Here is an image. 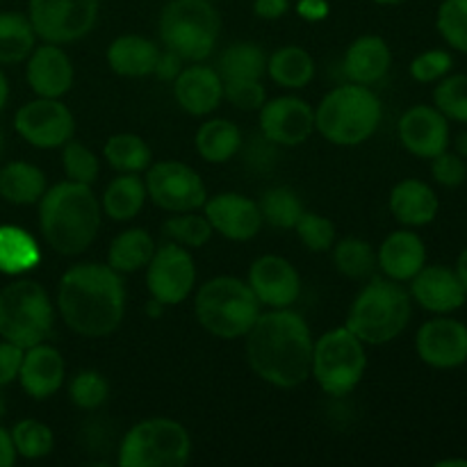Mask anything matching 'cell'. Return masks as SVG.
Returning <instances> with one entry per match:
<instances>
[{
  "label": "cell",
  "mask_w": 467,
  "mask_h": 467,
  "mask_svg": "<svg viewBox=\"0 0 467 467\" xmlns=\"http://www.w3.org/2000/svg\"><path fill=\"white\" fill-rule=\"evenodd\" d=\"M244 337L249 368L269 386L296 388L310 377L315 340L306 319L295 310L260 313Z\"/></svg>",
  "instance_id": "cell-1"
},
{
  "label": "cell",
  "mask_w": 467,
  "mask_h": 467,
  "mask_svg": "<svg viewBox=\"0 0 467 467\" xmlns=\"http://www.w3.org/2000/svg\"><path fill=\"white\" fill-rule=\"evenodd\" d=\"M57 308L64 324L85 337L117 331L126 315V287L109 265L82 263L64 272L57 285Z\"/></svg>",
  "instance_id": "cell-2"
},
{
  "label": "cell",
  "mask_w": 467,
  "mask_h": 467,
  "mask_svg": "<svg viewBox=\"0 0 467 467\" xmlns=\"http://www.w3.org/2000/svg\"><path fill=\"white\" fill-rule=\"evenodd\" d=\"M100 217L103 205L85 182H57L39 201L41 235L59 255L85 254L99 235Z\"/></svg>",
  "instance_id": "cell-3"
},
{
  "label": "cell",
  "mask_w": 467,
  "mask_h": 467,
  "mask_svg": "<svg viewBox=\"0 0 467 467\" xmlns=\"http://www.w3.org/2000/svg\"><path fill=\"white\" fill-rule=\"evenodd\" d=\"M413 315V299L401 283L372 278L351 304L345 327L363 345H388L406 331Z\"/></svg>",
  "instance_id": "cell-4"
},
{
  "label": "cell",
  "mask_w": 467,
  "mask_h": 467,
  "mask_svg": "<svg viewBox=\"0 0 467 467\" xmlns=\"http://www.w3.org/2000/svg\"><path fill=\"white\" fill-rule=\"evenodd\" d=\"M381 100L368 85L349 82L328 91L315 109V130L336 146H358L381 126Z\"/></svg>",
  "instance_id": "cell-5"
},
{
  "label": "cell",
  "mask_w": 467,
  "mask_h": 467,
  "mask_svg": "<svg viewBox=\"0 0 467 467\" xmlns=\"http://www.w3.org/2000/svg\"><path fill=\"white\" fill-rule=\"evenodd\" d=\"M194 313L210 336L235 340L244 337L254 327L260 315V301L255 299L246 281L235 276H217L199 287Z\"/></svg>",
  "instance_id": "cell-6"
},
{
  "label": "cell",
  "mask_w": 467,
  "mask_h": 467,
  "mask_svg": "<svg viewBox=\"0 0 467 467\" xmlns=\"http://www.w3.org/2000/svg\"><path fill=\"white\" fill-rule=\"evenodd\" d=\"M219 12L210 0H171L160 14V39L182 62H203L217 44Z\"/></svg>",
  "instance_id": "cell-7"
},
{
  "label": "cell",
  "mask_w": 467,
  "mask_h": 467,
  "mask_svg": "<svg viewBox=\"0 0 467 467\" xmlns=\"http://www.w3.org/2000/svg\"><path fill=\"white\" fill-rule=\"evenodd\" d=\"M55 324V310L44 285L30 278L0 290V337L27 349L46 342Z\"/></svg>",
  "instance_id": "cell-8"
},
{
  "label": "cell",
  "mask_w": 467,
  "mask_h": 467,
  "mask_svg": "<svg viewBox=\"0 0 467 467\" xmlns=\"http://www.w3.org/2000/svg\"><path fill=\"white\" fill-rule=\"evenodd\" d=\"M192 438L181 422L149 418L137 422L119 445L121 467H182L190 463Z\"/></svg>",
  "instance_id": "cell-9"
},
{
  "label": "cell",
  "mask_w": 467,
  "mask_h": 467,
  "mask_svg": "<svg viewBox=\"0 0 467 467\" xmlns=\"http://www.w3.org/2000/svg\"><path fill=\"white\" fill-rule=\"evenodd\" d=\"M368 368L365 345L347 327L331 328L313 347L310 377L331 397H345L356 390Z\"/></svg>",
  "instance_id": "cell-10"
},
{
  "label": "cell",
  "mask_w": 467,
  "mask_h": 467,
  "mask_svg": "<svg viewBox=\"0 0 467 467\" xmlns=\"http://www.w3.org/2000/svg\"><path fill=\"white\" fill-rule=\"evenodd\" d=\"M27 9L35 35L57 46L82 39L99 21V0H30Z\"/></svg>",
  "instance_id": "cell-11"
},
{
  "label": "cell",
  "mask_w": 467,
  "mask_h": 467,
  "mask_svg": "<svg viewBox=\"0 0 467 467\" xmlns=\"http://www.w3.org/2000/svg\"><path fill=\"white\" fill-rule=\"evenodd\" d=\"M144 182L149 199L167 213H190L203 208L208 201V190L199 171L176 160L153 164Z\"/></svg>",
  "instance_id": "cell-12"
},
{
  "label": "cell",
  "mask_w": 467,
  "mask_h": 467,
  "mask_svg": "<svg viewBox=\"0 0 467 467\" xmlns=\"http://www.w3.org/2000/svg\"><path fill=\"white\" fill-rule=\"evenodd\" d=\"M146 285L150 296L162 306H178L194 292L196 265L182 244H164L155 249L146 265Z\"/></svg>",
  "instance_id": "cell-13"
},
{
  "label": "cell",
  "mask_w": 467,
  "mask_h": 467,
  "mask_svg": "<svg viewBox=\"0 0 467 467\" xmlns=\"http://www.w3.org/2000/svg\"><path fill=\"white\" fill-rule=\"evenodd\" d=\"M14 128L30 146L59 149L73 137L76 121H73L71 109L59 99L36 96L35 100L18 108L16 117H14Z\"/></svg>",
  "instance_id": "cell-14"
},
{
  "label": "cell",
  "mask_w": 467,
  "mask_h": 467,
  "mask_svg": "<svg viewBox=\"0 0 467 467\" xmlns=\"http://www.w3.org/2000/svg\"><path fill=\"white\" fill-rule=\"evenodd\" d=\"M415 351L433 369H456L467 363V324L451 315H433L418 328Z\"/></svg>",
  "instance_id": "cell-15"
},
{
  "label": "cell",
  "mask_w": 467,
  "mask_h": 467,
  "mask_svg": "<svg viewBox=\"0 0 467 467\" xmlns=\"http://www.w3.org/2000/svg\"><path fill=\"white\" fill-rule=\"evenodd\" d=\"M401 146L410 155L431 160L451 146L450 119L436 105H413L397 123Z\"/></svg>",
  "instance_id": "cell-16"
},
{
  "label": "cell",
  "mask_w": 467,
  "mask_h": 467,
  "mask_svg": "<svg viewBox=\"0 0 467 467\" xmlns=\"http://www.w3.org/2000/svg\"><path fill=\"white\" fill-rule=\"evenodd\" d=\"M260 112V132L276 146H301L315 130V109L296 96L265 100Z\"/></svg>",
  "instance_id": "cell-17"
},
{
  "label": "cell",
  "mask_w": 467,
  "mask_h": 467,
  "mask_svg": "<svg viewBox=\"0 0 467 467\" xmlns=\"http://www.w3.org/2000/svg\"><path fill=\"white\" fill-rule=\"evenodd\" d=\"M203 214L208 217L214 233L233 242L254 240L265 223L260 205L237 192H222L205 201Z\"/></svg>",
  "instance_id": "cell-18"
},
{
  "label": "cell",
  "mask_w": 467,
  "mask_h": 467,
  "mask_svg": "<svg viewBox=\"0 0 467 467\" xmlns=\"http://www.w3.org/2000/svg\"><path fill=\"white\" fill-rule=\"evenodd\" d=\"M409 283L410 299L431 315H451L467 301L463 283L447 265H424Z\"/></svg>",
  "instance_id": "cell-19"
},
{
  "label": "cell",
  "mask_w": 467,
  "mask_h": 467,
  "mask_svg": "<svg viewBox=\"0 0 467 467\" xmlns=\"http://www.w3.org/2000/svg\"><path fill=\"white\" fill-rule=\"evenodd\" d=\"M249 287L260 306L290 308L301 295V276L290 260L281 255H260L249 269Z\"/></svg>",
  "instance_id": "cell-20"
},
{
  "label": "cell",
  "mask_w": 467,
  "mask_h": 467,
  "mask_svg": "<svg viewBox=\"0 0 467 467\" xmlns=\"http://www.w3.org/2000/svg\"><path fill=\"white\" fill-rule=\"evenodd\" d=\"M26 78L30 89L44 99H62L73 87V62L57 44L35 46L27 57Z\"/></svg>",
  "instance_id": "cell-21"
},
{
  "label": "cell",
  "mask_w": 467,
  "mask_h": 467,
  "mask_svg": "<svg viewBox=\"0 0 467 467\" xmlns=\"http://www.w3.org/2000/svg\"><path fill=\"white\" fill-rule=\"evenodd\" d=\"M173 96L187 114L208 117L222 105L223 80L217 68L192 62V67H182V71L173 80Z\"/></svg>",
  "instance_id": "cell-22"
},
{
  "label": "cell",
  "mask_w": 467,
  "mask_h": 467,
  "mask_svg": "<svg viewBox=\"0 0 467 467\" xmlns=\"http://www.w3.org/2000/svg\"><path fill=\"white\" fill-rule=\"evenodd\" d=\"M64 358L55 347L39 342L23 351L18 381L32 400H48L64 386Z\"/></svg>",
  "instance_id": "cell-23"
},
{
  "label": "cell",
  "mask_w": 467,
  "mask_h": 467,
  "mask_svg": "<svg viewBox=\"0 0 467 467\" xmlns=\"http://www.w3.org/2000/svg\"><path fill=\"white\" fill-rule=\"evenodd\" d=\"M388 208L404 228H422L436 222L441 199L429 182L420 178H404L392 187Z\"/></svg>",
  "instance_id": "cell-24"
},
{
  "label": "cell",
  "mask_w": 467,
  "mask_h": 467,
  "mask_svg": "<svg viewBox=\"0 0 467 467\" xmlns=\"http://www.w3.org/2000/svg\"><path fill=\"white\" fill-rule=\"evenodd\" d=\"M377 263L386 278L409 283L427 265V244L415 231H395L379 246Z\"/></svg>",
  "instance_id": "cell-25"
},
{
  "label": "cell",
  "mask_w": 467,
  "mask_h": 467,
  "mask_svg": "<svg viewBox=\"0 0 467 467\" xmlns=\"http://www.w3.org/2000/svg\"><path fill=\"white\" fill-rule=\"evenodd\" d=\"M392 67V50L388 41L379 35L358 36L354 44L347 48L342 59V71L347 80L358 82V85H377L388 76Z\"/></svg>",
  "instance_id": "cell-26"
},
{
  "label": "cell",
  "mask_w": 467,
  "mask_h": 467,
  "mask_svg": "<svg viewBox=\"0 0 467 467\" xmlns=\"http://www.w3.org/2000/svg\"><path fill=\"white\" fill-rule=\"evenodd\" d=\"M160 48L155 41L140 35H123L109 44L108 64L117 76L146 78L153 76Z\"/></svg>",
  "instance_id": "cell-27"
},
{
  "label": "cell",
  "mask_w": 467,
  "mask_h": 467,
  "mask_svg": "<svg viewBox=\"0 0 467 467\" xmlns=\"http://www.w3.org/2000/svg\"><path fill=\"white\" fill-rule=\"evenodd\" d=\"M48 190L44 171L39 167L23 160L5 164L0 169V196L14 205L39 203L41 196Z\"/></svg>",
  "instance_id": "cell-28"
},
{
  "label": "cell",
  "mask_w": 467,
  "mask_h": 467,
  "mask_svg": "<svg viewBox=\"0 0 467 467\" xmlns=\"http://www.w3.org/2000/svg\"><path fill=\"white\" fill-rule=\"evenodd\" d=\"M146 199V182L141 181L140 173H119L108 187L100 205L105 214L114 222H130L144 208Z\"/></svg>",
  "instance_id": "cell-29"
},
{
  "label": "cell",
  "mask_w": 467,
  "mask_h": 467,
  "mask_svg": "<svg viewBox=\"0 0 467 467\" xmlns=\"http://www.w3.org/2000/svg\"><path fill=\"white\" fill-rule=\"evenodd\" d=\"M155 254V240L144 228H128L119 233L108 251V265L119 274H135L146 269Z\"/></svg>",
  "instance_id": "cell-30"
},
{
  "label": "cell",
  "mask_w": 467,
  "mask_h": 467,
  "mask_svg": "<svg viewBox=\"0 0 467 467\" xmlns=\"http://www.w3.org/2000/svg\"><path fill=\"white\" fill-rule=\"evenodd\" d=\"M196 150L205 162L223 164L242 149V132L228 119H210L196 130Z\"/></svg>",
  "instance_id": "cell-31"
},
{
  "label": "cell",
  "mask_w": 467,
  "mask_h": 467,
  "mask_svg": "<svg viewBox=\"0 0 467 467\" xmlns=\"http://www.w3.org/2000/svg\"><path fill=\"white\" fill-rule=\"evenodd\" d=\"M267 73L278 87L304 89L315 78V62L301 46H283L267 57Z\"/></svg>",
  "instance_id": "cell-32"
},
{
  "label": "cell",
  "mask_w": 467,
  "mask_h": 467,
  "mask_svg": "<svg viewBox=\"0 0 467 467\" xmlns=\"http://www.w3.org/2000/svg\"><path fill=\"white\" fill-rule=\"evenodd\" d=\"M217 73L222 80H263L267 73V53L254 41H237L219 55Z\"/></svg>",
  "instance_id": "cell-33"
},
{
  "label": "cell",
  "mask_w": 467,
  "mask_h": 467,
  "mask_svg": "<svg viewBox=\"0 0 467 467\" xmlns=\"http://www.w3.org/2000/svg\"><path fill=\"white\" fill-rule=\"evenodd\" d=\"M41 254L35 237L18 226H0V272L16 276L39 265Z\"/></svg>",
  "instance_id": "cell-34"
},
{
  "label": "cell",
  "mask_w": 467,
  "mask_h": 467,
  "mask_svg": "<svg viewBox=\"0 0 467 467\" xmlns=\"http://www.w3.org/2000/svg\"><path fill=\"white\" fill-rule=\"evenodd\" d=\"M103 155L109 167L119 173H141L150 167V146L135 132L112 135L103 146Z\"/></svg>",
  "instance_id": "cell-35"
},
{
  "label": "cell",
  "mask_w": 467,
  "mask_h": 467,
  "mask_svg": "<svg viewBox=\"0 0 467 467\" xmlns=\"http://www.w3.org/2000/svg\"><path fill=\"white\" fill-rule=\"evenodd\" d=\"M36 35L23 14L0 12V64H18L35 50Z\"/></svg>",
  "instance_id": "cell-36"
},
{
  "label": "cell",
  "mask_w": 467,
  "mask_h": 467,
  "mask_svg": "<svg viewBox=\"0 0 467 467\" xmlns=\"http://www.w3.org/2000/svg\"><path fill=\"white\" fill-rule=\"evenodd\" d=\"M333 263L342 276L351 281H365L377 272V251L360 237H345L333 244Z\"/></svg>",
  "instance_id": "cell-37"
},
{
  "label": "cell",
  "mask_w": 467,
  "mask_h": 467,
  "mask_svg": "<svg viewBox=\"0 0 467 467\" xmlns=\"http://www.w3.org/2000/svg\"><path fill=\"white\" fill-rule=\"evenodd\" d=\"M260 214H263V222L269 223L274 228H295L296 222L301 219V214L306 213L304 203H301L299 194L290 187H274L263 194V199L258 201Z\"/></svg>",
  "instance_id": "cell-38"
},
{
  "label": "cell",
  "mask_w": 467,
  "mask_h": 467,
  "mask_svg": "<svg viewBox=\"0 0 467 467\" xmlns=\"http://www.w3.org/2000/svg\"><path fill=\"white\" fill-rule=\"evenodd\" d=\"M433 105L450 121L467 126V73H450L433 87Z\"/></svg>",
  "instance_id": "cell-39"
},
{
  "label": "cell",
  "mask_w": 467,
  "mask_h": 467,
  "mask_svg": "<svg viewBox=\"0 0 467 467\" xmlns=\"http://www.w3.org/2000/svg\"><path fill=\"white\" fill-rule=\"evenodd\" d=\"M213 226H210L205 214H196L194 210L190 213H173L164 222V235L171 237L176 244L190 246V249H201L210 242L213 237Z\"/></svg>",
  "instance_id": "cell-40"
},
{
  "label": "cell",
  "mask_w": 467,
  "mask_h": 467,
  "mask_svg": "<svg viewBox=\"0 0 467 467\" xmlns=\"http://www.w3.org/2000/svg\"><path fill=\"white\" fill-rule=\"evenodd\" d=\"M14 447H16V454L23 456L27 461L44 459L53 451L55 438L50 427H46L39 420H21V422L14 424L12 431Z\"/></svg>",
  "instance_id": "cell-41"
},
{
  "label": "cell",
  "mask_w": 467,
  "mask_h": 467,
  "mask_svg": "<svg viewBox=\"0 0 467 467\" xmlns=\"http://www.w3.org/2000/svg\"><path fill=\"white\" fill-rule=\"evenodd\" d=\"M436 30L451 50L467 55V0H442Z\"/></svg>",
  "instance_id": "cell-42"
},
{
  "label": "cell",
  "mask_w": 467,
  "mask_h": 467,
  "mask_svg": "<svg viewBox=\"0 0 467 467\" xmlns=\"http://www.w3.org/2000/svg\"><path fill=\"white\" fill-rule=\"evenodd\" d=\"M108 379L96 369H82L68 383V397L82 410H96L108 401Z\"/></svg>",
  "instance_id": "cell-43"
},
{
  "label": "cell",
  "mask_w": 467,
  "mask_h": 467,
  "mask_svg": "<svg viewBox=\"0 0 467 467\" xmlns=\"http://www.w3.org/2000/svg\"><path fill=\"white\" fill-rule=\"evenodd\" d=\"M62 149V169L64 173H67L68 181L91 185L100 173V162L94 155V150L87 149L80 141L71 140H68Z\"/></svg>",
  "instance_id": "cell-44"
},
{
  "label": "cell",
  "mask_w": 467,
  "mask_h": 467,
  "mask_svg": "<svg viewBox=\"0 0 467 467\" xmlns=\"http://www.w3.org/2000/svg\"><path fill=\"white\" fill-rule=\"evenodd\" d=\"M301 244L313 254L331 251L336 244V223L317 213H304L295 226Z\"/></svg>",
  "instance_id": "cell-45"
},
{
  "label": "cell",
  "mask_w": 467,
  "mask_h": 467,
  "mask_svg": "<svg viewBox=\"0 0 467 467\" xmlns=\"http://www.w3.org/2000/svg\"><path fill=\"white\" fill-rule=\"evenodd\" d=\"M451 68H454V55L445 48H431L420 53L410 62L409 73L420 85H436L438 80L450 76Z\"/></svg>",
  "instance_id": "cell-46"
},
{
  "label": "cell",
  "mask_w": 467,
  "mask_h": 467,
  "mask_svg": "<svg viewBox=\"0 0 467 467\" xmlns=\"http://www.w3.org/2000/svg\"><path fill=\"white\" fill-rule=\"evenodd\" d=\"M223 99L244 112H255L267 100L263 80H223Z\"/></svg>",
  "instance_id": "cell-47"
},
{
  "label": "cell",
  "mask_w": 467,
  "mask_h": 467,
  "mask_svg": "<svg viewBox=\"0 0 467 467\" xmlns=\"http://www.w3.org/2000/svg\"><path fill=\"white\" fill-rule=\"evenodd\" d=\"M431 176L433 181L447 190H456L467 181V162L456 150H442L441 155L431 158Z\"/></svg>",
  "instance_id": "cell-48"
},
{
  "label": "cell",
  "mask_w": 467,
  "mask_h": 467,
  "mask_svg": "<svg viewBox=\"0 0 467 467\" xmlns=\"http://www.w3.org/2000/svg\"><path fill=\"white\" fill-rule=\"evenodd\" d=\"M276 149L278 146L260 132V135L254 137V141L244 149L246 164H249L251 169H255V171H267V169L274 167V162H276L278 158Z\"/></svg>",
  "instance_id": "cell-49"
},
{
  "label": "cell",
  "mask_w": 467,
  "mask_h": 467,
  "mask_svg": "<svg viewBox=\"0 0 467 467\" xmlns=\"http://www.w3.org/2000/svg\"><path fill=\"white\" fill-rule=\"evenodd\" d=\"M23 351H26V349L12 345V342H7V340L0 342V388L9 386L14 379H18V369H21Z\"/></svg>",
  "instance_id": "cell-50"
},
{
  "label": "cell",
  "mask_w": 467,
  "mask_h": 467,
  "mask_svg": "<svg viewBox=\"0 0 467 467\" xmlns=\"http://www.w3.org/2000/svg\"><path fill=\"white\" fill-rule=\"evenodd\" d=\"M181 71H182V59L178 57L176 53H171V50L164 48V53H160L158 62H155L153 76L160 78V80H164V82H173Z\"/></svg>",
  "instance_id": "cell-51"
},
{
  "label": "cell",
  "mask_w": 467,
  "mask_h": 467,
  "mask_svg": "<svg viewBox=\"0 0 467 467\" xmlns=\"http://www.w3.org/2000/svg\"><path fill=\"white\" fill-rule=\"evenodd\" d=\"M290 9V0H254L255 16L265 18V21H276V18L285 16Z\"/></svg>",
  "instance_id": "cell-52"
},
{
  "label": "cell",
  "mask_w": 467,
  "mask_h": 467,
  "mask_svg": "<svg viewBox=\"0 0 467 467\" xmlns=\"http://www.w3.org/2000/svg\"><path fill=\"white\" fill-rule=\"evenodd\" d=\"M296 14L310 23L324 21L328 16V3L327 0H299L296 3Z\"/></svg>",
  "instance_id": "cell-53"
},
{
  "label": "cell",
  "mask_w": 467,
  "mask_h": 467,
  "mask_svg": "<svg viewBox=\"0 0 467 467\" xmlns=\"http://www.w3.org/2000/svg\"><path fill=\"white\" fill-rule=\"evenodd\" d=\"M16 447H14L12 433L0 427V467H12L16 463Z\"/></svg>",
  "instance_id": "cell-54"
},
{
  "label": "cell",
  "mask_w": 467,
  "mask_h": 467,
  "mask_svg": "<svg viewBox=\"0 0 467 467\" xmlns=\"http://www.w3.org/2000/svg\"><path fill=\"white\" fill-rule=\"evenodd\" d=\"M454 272H456V276H459V281L463 283V287H465V292H467V246H465L463 251H461L459 258H456Z\"/></svg>",
  "instance_id": "cell-55"
},
{
  "label": "cell",
  "mask_w": 467,
  "mask_h": 467,
  "mask_svg": "<svg viewBox=\"0 0 467 467\" xmlns=\"http://www.w3.org/2000/svg\"><path fill=\"white\" fill-rule=\"evenodd\" d=\"M7 99H9V82H7V76L3 73V68H0V112H3L5 105H7Z\"/></svg>",
  "instance_id": "cell-56"
},
{
  "label": "cell",
  "mask_w": 467,
  "mask_h": 467,
  "mask_svg": "<svg viewBox=\"0 0 467 467\" xmlns=\"http://www.w3.org/2000/svg\"><path fill=\"white\" fill-rule=\"evenodd\" d=\"M436 467H467V459H441Z\"/></svg>",
  "instance_id": "cell-57"
},
{
  "label": "cell",
  "mask_w": 467,
  "mask_h": 467,
  "mask_svg": "<svg viewBox=\"0 0 467 467\" xmlns=\"http://www.w3.org/2000/svg\"><path fill=\"white\" fill-rule=\"evenodd\" d=\"M454 146H456V153H461L467 160V130L461 132V135L456 137V144Z\"/></svg>",
  "instance_id": "cell-58"
},
{
  "label": "cell",
  "mask_w": 467,
  "mask_h": 467,
  "mask_svg": "<svg viewBox=\"0 0 467 467\" xmlns=\"http://www.w3.org/2000/svg\"><path fill=\"white\" fill-rule=\"evenodd\" d=\"M5 413H7V401H5L3 390H0V420L5 418Z\"/></svg>",
  "instance_id": "cell-59"
},
{
  "label": "cell",
  "mask_w": 467,
  "mask_h": 467,
  "mask_svg": "<svg viewBox=\"0 0 467 467\" xmlns=\"http://www.w3.org/2000/svg\"><path fill=\"white\" fill-rule=\"evenodd\" d=\"M372 3L383 5V7H390V5H401V3H404V0H372Z\"/></svg>",
  "instance_id": "cell-60"
},
{
  "label": "cell",
  "mask_w": 467,
  "mask_h": 467,
  "mask_svg": "<svg viewBox=\"0 0 467 467\" xmlns=\"http://www.w3.org/2000/svg\"><path fill=\"white\" fill-rule=\"evenodd\" d=\"M0 155H3V132H0Z\"/></svg>",
  "instance_id": "cell-61"
}]
</instances>
